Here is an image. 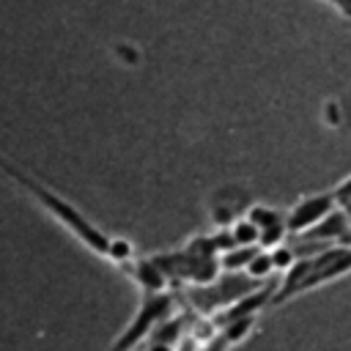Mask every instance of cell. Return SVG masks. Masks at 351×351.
I'll return each instance as SVG.
<instances>
[{
  "instance_id": "cell-8",
  "label": "cell",
  "mask_w": 351,
  "mask_h": 351,
  "mask_svg": "<svg viewBox=\"0 0 351 351\" xmlns=\"http://www.w3.org/2000/svg\"><path fill=\"white\" fill-rule=\"evenodd\" d=\"M181 326H184V318H181V315H173V318L167 315L165 321L156 324V329H154L148 337H151V343H170V346H176V340H184V337H181V335H184Z\"/></svg>"
},
{
  "instance_id": "cell-13",
  "label": "cell",
  "mask_w": 351,
  "mask_h": 351,
  "mask_svg": "<svg viewBox=\"0 0 351 351\" xmlns=\"http://www.w3.org/2000/svg\"><path fill=\"white\" fill-rule=\"evenodd\" d=\"M285 233H288V228H285V222H277V225H269V228H261V233H258V247H261V250H271V247H277V244H282V239H285Z\"/></svg>"
},
{
  "instance_id": "cell-20",
  "label": "cell",
  "mask_w": 351,
  "mask_h": 351,
  "mask_svg": "<svg viewBox=\"0 0 351 351\" xmlns=\"http://www.w3.org/2000/svg\"><path fill=\"white\" fill-rule=\"evenodd\" d=\"M143 351H148V348H143Z\"/></svg>"
},
{
  "instance_id": "cell-10",
  "label": "cell",
  "mask_w": 351,
  "mask_h": 351,
  "mask_svg": "<svg viewBox=\"0 0 351 351\" xmlns=\"http://www.w3.org/2000/svg\"><path fill=\"white\" fill-rule=\"evenodd\" d=\"M271 271H274V261H271V252L269 250H258L252 255V261L247 263V269H244V274L252 277V280H266Z\"/></svg>"
},
{
  "instance_id": "cell-1",
  "label": "cell",
  "mask_w": 351,
  "mask_h": 351,
  "mask_svg": "<svg viewBox=\"0 0 351 351\" xmlns=\"http://www.w3.org/2000/svg\"><path fill=\"white\" fill-rule=\"evenodd\" d=\"M0 170L5 173V176H11L25 192H30L58 222H63L88 250H93L96 255H101V258H107L110 255V244H112V236H107L99 225H93L82 211H77L69 200H63L60 195H55L52 189H47L41 181H36L33 176H27L25 170H19L14 162H8L5 156H0Z\"/></svg>"
},
{
  "instance_id": "cell-19",
  "label": "cell",
  "mask_w": 351,
  "mask_h": 351,
  "mask_svg": "<svg viewBox=\"0 0 351 351\" xmlns=\"http://www.w3.org/2000/svg\"><path fill=\"white\" fill-rule=\"evenodd\" d=\"M178 351H195V340H181Z\"/></svg>"
},
{
  "instance_id": "cell-12",
  "label": "cell",
  "mask_w": 351,
  "mask_h": 351,
  "mask_svg": "<svg viewBox=\"0 0 351 351\" xmlns=\"http://www.w3.org/2000/svg\"><path fill=\"white\" fill-rule=\"evenodd\" d=\"M247 217L261 228H269V225H277V222H285V214H280L277 208H269V206H252L247 211Z\"/></svg>"
},
{
  "instance_id": "cell-17",
  "label": "cell",
  "mask_w": 351,
  "mask_h": 351,
  "mask_svg": "<svg viewBox=\"0 0 351 351\" xmlns=\"http://www.w3.org/2000/svg\"><path fill=\"white\" fill-rule=\"evenodd\" d=\"M197 351H228V340H225L222 335H214V337L203 340V346H200Z\"/></svg>"
},
{
  "instance_id": "cell-11",
  "label": "cell",
  "mask_w": 351,
  "mask_h": 351,
  "mask_svg": "<svg viewBox=\"0 0 351 351\" xmlns=\"http://www.w3.org/2000/svg\"><path fill=\"white\" fill-rule=\"evenodd\" d=\"M230 233H233V239H236V244H258V225L250 219V217H244V219H236L233 225H230Z\"/></svg>"
},
{
  "instance_id": "cell-4",
  "label": "cell",
  "mask_w": 351,
  "mask_h": 351,
  "mask_svg": "<svg viewBox=\"0 0 351 351\" xmlns=\"http://www.w3.org/2000/svg\"><path fill=\"white\" fill-rule=\"evenodd\" d=\"M302 239L307 244H315V241H329V244H351V217H348V208H332L324 219H318L310 230L302 233Z\"/></svg>"
},
{
  "instance_id": "cell-3",
  "label": "cell",
  "mask_w": 351,
  "mask_h": 351,
  "mask_svg": "<svg viewBox=\"0 0 351 351\" xmlns=\"http://www.w3.org/2000/svg\"><path fill=\"white\" fill-rule=\"evenodd\" d=\"M335 206H337L335 192H321V195L302 197V200H299V203L285 214V228H288V233L302 236V233H304V230H310L318 219H324Z\"/></svg>"
},
{
  "instance_id": "cell-7",
  "label": "cell",
  "mask_w": 351,
  "mask_h": 351,
  "mask_svg": "<svg viewBox=\"0 0 351 351\" xmlns=\"http://www.w3.org/2000/svg\"><path fill=\"white\" fill-rule=\"evenodd\" d=\"M255 252H258V244H236L233 250H228V252L219 255V266H222L225 271L247 269V263L252 261Z\"/></svg>"
},
{
  "instance_id": "cell-9",
  "label": "cell",
  "mask_w": 351,
  "mask_h": 351,
  "mask_svg": "<svg viewBox=\"0 0 351 351\" xmlns=\"http://www.w3.org/2000/svg\"><path fill=\"white\" fill-rule=\"evenodd\" d=\"M252 326H255V315H244V318H233V321L222 324L219 335L228 340V346H236V343H241L252 332Z\"/></svg>"
},
{
  "instance_id": "cell-5",
  "label": "cell",
  "mask_w": 351,
  "mask_h": 351,
  "mask_svg": "<svg viewBox=\"0 0 351 351\" xmlns=\"http://www.w3.org/2000/svg\"><path fill=\"white\" fill-rule=\"evenodd\" d=\"M271 296H274V285H263V288H252V291H247L244 296H239L236 302H230V304H225L222 310H219V315H217V326H222V324H228V321H233V318H244V315H255L258 310H263V307H271Z\"/></svg>"
},
{
  "instance_id": "cell-18",
  "label": "cell",
  "mask_w": 351,
  "mask_h": 351,
  "mask_svg": "<svg viewBox=\"0 0 351 351\" xmlns=\"http://www.w3.org/2000/svg\"><path fill=\"white\" fill-rule=\"evenodd\" d=\"M148 351H176V346H170V343H151Z\"/></svg>"
},
{
  "instance_id": "cell-2",
  "label": "cell",
  "mask_w": 351,
  "mask_h": 351,
  "mask_svg": "<svg viewBox=\"0 0 351 351\" xmlns=\"http://www.w3.org/2000/svg\"><path fill=\"white\" fill-rule=\"evenodd\" d=\"M170 310H173V299L165 291L143 293V302H140L137 313L132 315V321L126 324V329L112 340L110 351H132L134 346H140L156 329V324L170 315Z\"/></svg>"
},
{
  "instance_id": "cell-16",
  "label": "cell",
  "mask_w": 351,
  "mask_h": 351,
  "mask_svg": "<svg viewBox=\"0 0 351 351\" xmlns=\"http://www.w3.org/2000/svg\"><path fill=\"white\" fill-rule=\"evenodd\" d=\"M332 192H335L337 206H343V208H348V211H351V176H348L343 184H337Z\"/></svg>"
},
{
  "instance_id": "cell-6",
  "label": "cell",
  "mask_w": 351,
  "mask_h": 351,
  "mask_svg": "<svg viewBox=\"0 0 351 351\" xmlns=\"http://www.w3.org/2000/svg\"><path fill=\"white\" fill-rule=\"evenodd\" d=\"M129 271H132V277L140 282V288H143L145 293L165 291L167 274H165V269H162V266H159L154 258H148V261H134V266H132Z\"/></svg>"
},
{
  "instance_id": "cell-15",
  "label": "cell",
  "mask_w": 351,
  "mask_h": 351,
  "mask_svg": "<svg viewBox=\"0 0 351 351\" xmlns=\"http://www.w3.org/2000/svg\"><path fill=\"white\" fill-rule=\"evenodd\" d=\"M269 252H271L274 269H288V266L296 261V252H293V247H288L285 241H282V244H277V247H271Z\"/></svg>"
},
{
  "instance_id": "cell-14",
  "label": "cell",
  "mask_w": 351,
  "mask_h": 351,
  "mask_svg": "<svg viewBox=\"0 0 351 351\" xmlns=\"http://www.w3.org/2000/svg\"><path fill=\"white\" fill-rule=\"evenodd\" d=\"M132 244L126 241V239H115L112 236V244H110V255H107V261H112V263H118V266H123V263H129L132 261Z\"/></svg>"
}]
</instances>
